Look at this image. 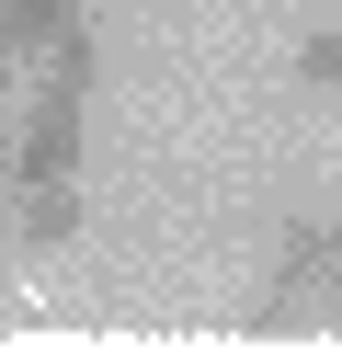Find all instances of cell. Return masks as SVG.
Listing matches in <instances>:
<instances>
[{
  "mask_svg": "<svg viewBox=\"0 0 342 354\" xmlns=\"http://www.w3.org/2000/svg\"><path fill=\"white\" fill-rule=\"evenodd\" d=\"M308 308H342V206H285L274 217V263H263V297H251V331H296Z\"/></svg>",
  "mask_w": 342,
  "mask_h": 354,
  "instance_id": "6da1fadb",
  "label": "cell"
},
{
  "mask_svg": "<svg viewBox=\"0 0 342 354\" xmlns=\"http://www.w3.org/2000/svg\"><path fill=\"white\" fill-rule=\"evenodd\" d=\"M285 69H296V92H319V103H331V92H342V24L296 35V57H285Z\"/></svg>",
  "mask_w": 342,
  "mask_h": 354,
  "instance_id": "277c9868",
  "label": "cell"
},
{
  "mask_svg": "<svg viewBox=\"0 0 342 354\" xmlns=\"http://www.w3.org/2000/svg\"><path fill=\"white\" fill-rule=\"evenodd\" d=\"M12 263H23V240H12V217H0V274H12Z\"/></svg>",
  "mask_w": 342,
  "mask_h": 354,
  "instance_id": "8992f818",
  "label": "cell"
},
{
  "mask_svg": "<svg viewBox=\"0 0 342 354\" xmlns=\"http://www.w3.org/2000/svg\"><path fill=\"white\" fill-rule=\"evenodd\" d=\"M46 80H68V92H91V80H103V46H91V24H68L57 46H46Z\"/></svg>",
  "mask_w": 342,
  "mask_h": 354,
  "instance_id": "5b68a950",
  "label": "cell"
},
{
  "mask_svg": "<svg viewBox=\"0 0 342 354\" xmlns=\"http://www.w3.org/2000/svg\"><path fill=\"white\" fill-rule=\"evenodd\" d=\"M331 206H342V183H331Z\"/></svg>",
  "mask_w": 342,
  "mask_h": 354,
  "instance_id": "52a82bcc",
  "label": "cell"
},
{
  "mask_svg": "<svg viewBox=\"0 0 342 354\" xmlns=\"http://www.w3.org/2000/svg\"><path fill=\"white\" fill-rule=\"evenodd\" d=\"M68 24H80V0H0V69H35Z\"/></svg>",
  "mask_w": 342,
  "mask_h": 354,
  "instance_id": "3957f363",
  "label": "cell"
},
{
  "mask_svg": "<svg viewBox=\"0 0 342 354\" xmlns=\"http://www.w3.org/2000/svg\"><path fill=\"white\" fill-rule=\"evenodd\" d=\"M12 240H23V263L68 252V240H80V183H23L12 194Z\"/></svg>",
  "mask_w": 342,
  "mask_h": 354,
  "instance_id": "7a4b0ae2",
  "label": "cell"
}]
</instances>
